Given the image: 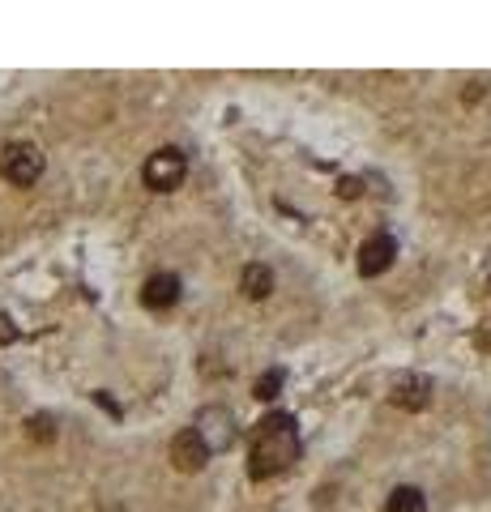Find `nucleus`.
I'll list each match as a JSON object with an SVG mask.
<instances>
[{"label": "nucleus", "mask_w": 491, "mask_h": 512, "mask_svg": "<svg viewBox=\"0 0 491 512\" xmlns=\"http://www.w3.org/2000/svg\"><path fill=\"white\" fill-rule=\"evenodd\" d=\"M393 256H398V239H393L389 231L363 239V248H359V274L363 278H380L393 265Z\"/></svg>", "instance_id": "5"}, {"label": "nucleus", "mask_w": 491, "mask_h": 512, "mask_svg": "<svg viewBox=\"0 0 491 512\" xmlns=\"http://www.w3.org/2000/svg\"><path fill=\"white\" fill-rule=\"evenodd\" d=\"M184 175H188V158L176 146L154 150L146 158V167H141V180H146V188H154V192H176L184 184Z\"/></svg>", "instance_id": "2"}, {"label": "nucleus", "mask_w": 491, "mask_h": 512, "mask_svg": "<svg viewBox=\"0 0 491 512\" xmlns=\"http://www.w3.org/2000/svg\"><path fill=\"white\" fill-rule=\"evenodd\" d=\"M0 171H5V180L9 184H18V188H30L43 175V154L35 146H9L5 158H0Z\"/></svg>", "instance_id": "3"}, {"label": "nucleus", "mask_w": 491, "mask_h": 512, "mask_svg": "<svg viewBox=\"0 0 491 512\" xmlns=\"http://www.w3.org/2000/svg\"><path fill=\"white\" fill-rule=\"evenodd\" d=\"M385 512H427V495L419 487H393Z\"/></svg>", "instance_id": "10"}, {"label": "nucleus", "mask_w": 491, "mask_h": 512, "mask_svg": "<svg viewBox=\"0 0 491 512\" xmlns=\"http://www.w3.org/2000/svg\"><path fill=\"white\" fill-rule=\"evenodd\" d=\"M338 192H342L346 201H351V197H359V192H363V184H359V180H342V188H338Z\"/></svg>", "instance_id": "12"}, {"label": "nucleus", "mask_w": 491, "mask_h": 512, "mask_svg": "<svg viewBox=\"0 0 491 512\" xmlns=\"http://www.w3.org/2000/svg\"><path fill=\"white\" fill-rule=\"evenodd\" d=\"M171 461H176L180 474H197L205 470V461H210V444L201 440L197 427H184L176 440H171Z\"/></svg>", "instance_id": "4"}, {"label": "nucleus", "mask_w": 491, "mask_h": 512, "mask_svg": "<svg viewBox=\"0 0 491 512\" xmlns=\"http://www.w3.org/2000/svg\"><path fill=\"white\" fill-rule=\"evenodd\" d=\"M389 402L402 406V410H423L432 402V380L427 376H398L389 389Z\"/></svg>", "instance_id": "6"}, {"label": "nucleus", "mask_w": 491, "mask_h": 512, "mask_svg": "<svg viewBox=\"0 0 491 512\" xmlns=\"http://www.w3.org/2000/svg\"><path fill=\"white\" fill-rule=\"evenodd\" d=\"M479 346L491 350V320H487V325H479Z\"/></svg>", "instance_id": "13"}, {"label": "nucleus", "mask_w": 491, "mask_h": 512, "mask_svg": "<svg viewBox=\"0 0 491 512\" xmlns=\"http://www.w3.org/2000/svg\"><path fill=\"white\" fill-rule=\"evenodd\" d=\"M0 342H13V325H9L5 316H0Z\"/></svg>", "instance_id": "14"}, {"label": "nucleus", "mask_w": 491, "mask_h": 512, "mask_svg": "<svg viewBox=\"0 0 491 512\" xmlns=\"http://www.w3.org/2000/svg\"><path fill=\"white\" fill-rule=\"evenodd\" d=\"M240 291L248 299H265L269 291H274V274H269L265 265H244V274H240Z\"/></svg>", "instance_id": "9"}, {"label": "nucleus", "mask_w": 491, "mask_h": 512, "mask_svg": "<svg viewBox=\"0 0 491 512\" xmlns=\"http://www.w3.org/2000/svg\"><path fill=\"white\" fill-rule=\"evenodd\" d=\"M282 380H287V372H282V367H269V372L257 380V397H261V402H269V397H278Z\"/></svg>", "instance_id": "11"}, {"label": "nucleus", "mask_w": 491, "mask_h": 512, "mask_svg": "<svg viewBox=\"0 0 491 512\" xmlns=\"http://www.w3.org/2000/svg\"><path fill=\"white\" fill-rule=\"evenodd\" d=\"M197 431H201V440L210 444V453L214 448H227L231 440H235V427H231V414H223V410H205L201 419H197Z\"/></svg>", "instance_id": "8"}, {"label": "nucleus", "mask_w": 491, "mask_h": 512, "mask_svg": "<svg viewBox=\"0 0 491 512\" xmlns=\"http://www.w3.org/2000/svg\"><path fill=\"white\" fill-rule=\"evenodd\" d=\"M141 303H146L150 312H167L180 303V278L176 274H154L146 278V286H141Z\"/></svg>", "instance_id": "7"}, {"label": "nucleus", "mask_w": 491, "mask_h": 512, "mask_svg": "<svg viewBox=\"0 0 491 512\" xmlns=\"http://www.w3.org/2000/svg\"><path fill=\"white\" fill-rule=\"evenodd\" d=\"M299 457V436H295V419L291 414H269L261 423L257 440H252V457H248V474L257 478H274Z\"/></svg>", "instance_id": "1"}]
</instances>
